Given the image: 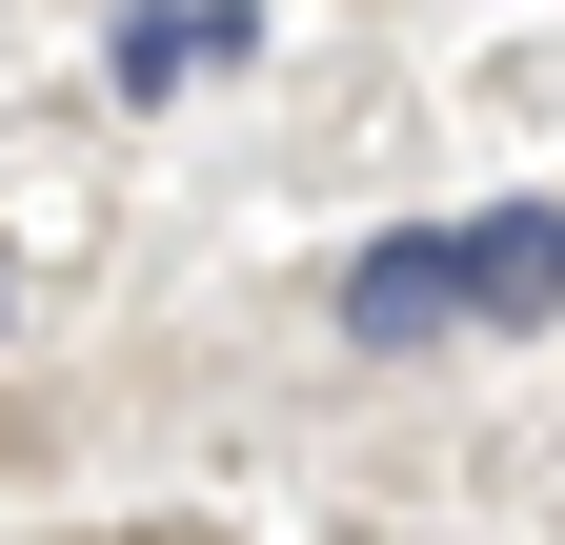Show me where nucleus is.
Instances as JSON below:
<instances>
[{
  "mask_svg": "<svg viewBox=\"0 0 565 545\" xmlns=\"http://www.w3.org/2000/svg\"><path fill=\"white\" fill-rule=\"evenodd\" d=\"M0 303H21V263H0Z\"/></svg>",
  "mask_w": 565,
  "mask_h": 545,
  "instance_id": "4",
  "label": "nucleus"
},
{
  "mask_svg": "<svg viewBox=\"0 0 565 545\" xmlns=\"http://www.w3.org/2000/svg\"><path fill=\"white\" fill-rule=\"evenodd\" d=\"M243 41H263V0H121V21H102V82L121 101H202Z\"/></svg>",
  "mask_w": 565,
  "mask_h": 545,
  "instance_id": "1",
  "label": "nucleus"
},
{
  "mask_svg": "<svg viewBox=\"0 0 565 545\" xmlns=\"http://www.w3.org/2000/svg\"><path fill=\"white\" fill-rule=\"evenodd\" d=\"M445 284H465V323H565V202L465 223V243H445Z\"/></svg>",
  "mask_w": 565,
  "mask_h": 545,
  "instance_id": "3",
  "label": "nucleus"
},
{
  "mask_svg": "<svg viewBox=\"0 0 565 545\" xmlns=\"http://www.w3.org/2000/svg\"><path fill=\"white\" fill-rule=\"evenodd\" d=\"M445 323H465V284H445V243H424V223H384L364 263H343V344H364V364H424Z\"/></svg>",
  "mask_w": 565,
  "mask_h": 545,
  "instance_id": "2",
  "label": "nucleus"
}]
</instances>
